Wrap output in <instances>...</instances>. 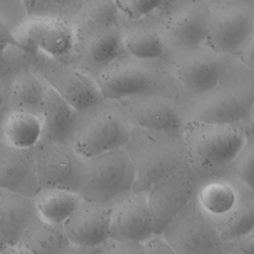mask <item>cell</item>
<instances>
[{
    "label": "cell",
    "mask_w": 254,
    "mask_h": 254,
    "mask_svg": "<svg viewBox=\"0 0 254 254\" xmlns=\"http://www.w3.org/2000/svg\"><path fill=\"white\" fill-rule=\"evenodd\" d=\"M79 114L48 86L40 113L43 126L42 141L69 145Z\"/></svg>",
    "instance_id": "obj_20"
},
{
    "label": "cell",
    "mask_w": 254,
    "mask_h": 254,
    "mask_svg": "<svg viewBox=\"0 0 254 254\" xmlns=\"http://www.w3.org/2000/svg\"><path fill=\"white\" fill-rule=\"evenodd\" d=\"M111 206L83 200L74 213L63 224L71 244L97 248L109 239Z\"/></svg>",
    "instance_id": "obj_17"
},
{
    "label": "cell",
    "mask_w": 254,
    "mask_h": 254,
    "mask_svg": "<svg viewBox=\"0 0 254 254\" xmlns=\"http://www.w3.org/2000/svg\"><path fill=\"white\" fill-rule=\"evenodd\" d=\"M6 245H7V244H6L5 240H4V238H3V237H2V235L0 234V250H1V249H3Z\"/></svg>",
    "instance_id": "obj_42"
},
{
    "label": "cell",
    "mask_w": 254,
    "mask_h": 254,
    "mask_svg": "<svg viewBox=\"0 0 254 254\" xmlns=\"http://www.w3.org/2000/svg\"><path fill=\"white\" fill-rule=\"evenodd\" d=\"M224 77L213 89L195 98L190 108L188 120L234 125L240 124L251 115L254 104L252 79L229 80Z\"/></svg>",
    "instance_id": "obj_5"
},
{
    "label": "cell",
    "mask_w": 254,
    "mask_h": 254,
    "mask_svg": "<svg viewBox=\"0 0 254 254\" xmlns=\"http://www.w3.org/2000/svg\"><path fill=\"white\" fill-rule=\"evenodd\" d=\"M0 254H34L26 247L22 246L21 244H13V245H6L3 249L0 250Z\"/></svg>",
    "instance_id": "obj_38"
},
{
    "label": "cell",
    "mask_w": 254,
    "mask_h": 254,
    "mask_svg": "<svg viewBox=\"0 0 254 254\" xmlns=\"http://www.w3.org/2000/svg\"><path fill=\"white\" fill-rule=\"evenodd\" d=\"M125 149L135 172L134 192L145 193L160 179L189 162L182 133L132 127Z\"/></svg>",
    "instance_id": "obj_2"
},
{
    "label": "cell",
    "mask_w": 254,
    "mask_h": 254,
    "mask_svg": "<svg viewBox=\"0 0 254 254\" xmlns=\"http://www.w3.org/2000/svg\"><path fill=\"white\" fill-rule=\"evenodd\" d=\"M160 236L177 254H225L214 222L194 200L168 223Z\"/></svg>",
    "instance_id": "obj_7"
},
{
    "label": "cell",
    "mask_w": 254,
    "mask_h": 254,
    "mask_svg": "<svg viewBox=\"0 0 254 254\" xmlns=\"http://www.w3.org/2000/svg\"><path fill=\"white\" fill-rule=\"evenodd\" d=\"M220 1H229V0H220Z\"/></svg>",
    "instance_id": "obj_44"
},
{
    "label": "cell",
    "mask_w": 254,
    "mask_h": 254,
    "mask_svg": "<svg viewBox=\"0 0 254 254\" xmlns=\"http://www.w3.org/2000/svg\"><path fill=\"white\" fill-rule=\"evenodd\" d=\"M247 190L251 189L230 176L210 178L200 182L193 200L199 210L215 224L237 207Z\"/></svg>",
    "instance_id": "obj_18"
},
{
    "label": "cell",
    "mask_w": 254,
    "mask_h": 254,
    "mask_svg": "<svg viewBox=\"0 0 254 254\" xmlns=\"http://www.w3.org/2000/svg\"><path fill=\"white\" fill-rule=\"evenodd\" d=\"M136 177L125 148L84 160L79 194L83 200L111 206L133 192Z\"/></svg>",
    "instance_id": "obj_4"
},
{
    "label": "cell",
    "mask_w": 254,
    "mask_h": 254,
    "mask_svg": "<svg viewBox=\"0 0 254 254\" xmlns=\"http://www.w3.org/2000/svg\"><path fill=\"white\" fill-rule=\"evenodd\" d=\"M131 129L120 103L103 100L79 114L69 146L86 160L125 148Z\"/></svg>",
    "instance_id": "obj_3"
},
{
    "label": "cell",
    "mask_w": 254,
    "mask_h": 254,
    "mask_svg": "<svg viewBox=\"0 0 254 254\" xmlns=\"http://www.w3.org/2000/svg\"><path fill=\"white\" fill-rule=\"evenodd\" d=\"M81 55L91 69L100 71L124 54L119 25L80 34Z\"/></svg>",
    "instance_id": "obj_22"
},
{
    "label": "cell",
    "mask_w": 254,
    "mask_h": 254,
    "mask_svg": "<svg viewBox=\"0 0 254 254\" xmlns=\"http://www.w3.org/2000/svg\"><path fill=\"white\" fill-rule=\"evenodd\" d=\"M179 0H166V4H169V5H173L175 4L176 2H178Z\"/></svg>",
    "instance_id": "obj_43"
},
{
    "label": "cell",
    "mask_w": 254,
    "mask_h": 254,
    "mask_svg": "<svg viewBox=\"0 0 254 254\" xmlns=\"http://www.w3.org/2000/svg\"><path fill=\"white\" fill-rule=\"evenodd\" d=\"M38 2H39V0H22L23 6H24V8H25V10H26V12L29 16L32 15V13L35 10Z\"/></svg>",
    "instance_id": "obj_39"
},
{
    "label": "cell",
    "mask_w": 254,
    "mask_h": 254,
    "mask_svg": "<svg viewBox=\"0 0 254 254\" xmlns=\"http://www.w3.org/2000/svg\"><path fill=\"white\" fill-rule=\"evenodd\" d=\"M0 44H4L8 47H13L15 49H18L21 52L29 54L27 50L24 48V46L17 40L15 36V32L12 31L7 20H5V18L2 17L1 15H0Z\"/></svg>",
    "instance_id": "obj_34"
},
{
    "label": "cell",
    "mask_w": 254,
    "mask_h": 254,
    "mask_svg": "<svg viewBox=\"0 0 254 254\" xmlns=\"http://www.w3.org/2000/svg\"><path fill=\"white\" fill-rule=\"evenodd\" d=\"M48 85L30 66L20 68L13 76L9 101L11 109L40 115Z\"/></svg>",
    "instance_id": "obj_25"
},
{
    "label": "cell",
    "mask_w": 254,
    "mask_h": 254,
    "mask_svg": "<svg viewBox=\"0 0 254 254\" xmlns=\"http://www.w3.org/2000/svg\"><path fill=\"white\" fill-rule=\"evenodd\" d=\"M238 58V61L243 64L244 67L249 70H253L254 65V39L250 37L236 52L234 55Z\"/></svg>",
    "instance_id": "obj_35"
},
{
    "label": "cell",
    "mask_w": 254,
    "mask_h": 254,
    "mask_svg": "<svg viewBox=\"0 0 254 254\" xmlns=\"http://www.w3.org/2000/svg\"><path fill=\"white\" fill-rule=\"evenodd\" d=\"M3 102H4V94H3V89H2V86H1V83H0V109L2 107Z\"/></svg>",
    "instance_id": "obj_41"
},
{
    "label": "cell",
    "mask_w": 254,
    "mask_h": 254,
    "mask_svg": "<svg viewBox=\"0 0 254 254\" xmlns=\"http://www.w3.org/2000/svg\"><path fill=\"white\" fill-rule=\"evenodd\" d=\"M36 218L34 197L0 189V234L7 245L17 244Z\"/></svg>",
    "instance_id": "obj_21"
},
{
    "label": "cell",
    "mask_w": 254,
    "mask_h": 254,
    "mask_svg": "<svg viewBox=\"0 0 254 254\" xmlns=\"http://www.w3.org/2000/svg\"><path fill=\"white\" fill-rule=\"evenodd\" d=\"M172 67L180 86L194 98L213 89L228 69L226 58L205 46L177 50Z\"/></svg>",
    "instance_id": "obj_10"
},
{
    "label": "cell",
    "mask_w": 254,
    "mask_h": 254,
    "mask_svg": "<svg viewBox=\"0 0 254 254\" xmlns=\"http://www.w3.org/2000/svg\"><path fill=\"white\" fill-rule=\"evenodd\" d=\"M120 12L114 0H88L80 19V34L90 33L119 25Z\"/></svg>",
    "instance_id": "obj_29"
},
{
    "label": "cell",
    "mask_w": 254,
    "mask_h": 254,
    "mask_svg": "<svg viewBox=\"0 0 254 254\" xmlns=\"http://www.w3.org/2000/svg\"><path fill=\"white\" fill-rule=\"evenodd\" d=\"M15 36L29 54L40 53L61 61L73 52L76 44V36L69 23L53 16H29Z\"/></svg>",
    "instance_id": "obj_13"
},
{
    "label": "cell",
    "mask_w": 254,
    "mask_h": 254,
    "mask_svg": "<svg viewBox=\"0 0 254 254\" xmlns=\"http://www.w3.org/2000/svg\"><path fill=\"white\" fill-rule=\"evenodd\" d=\"M122 44L127 56L148 63L160 60L166 50L161 32L146 24H135L122 30Z\"/></svg>",
    "instance_id": "obj_26"
},
{
    "label": "cell",
    "mask_w": 254,
    "mask_h": 254,
    "mask_svg": "<svg viewBox=\"0 0 254 254\" xmlns=\"http://www.w3.org/2000/svg\"><path fill=\"white\" fill-rule=\"evenodd\" d=\"M2 134L3 141L14 148L33 149L42 140L41 116L28 111L10 109L2 121Z\"/></svg>",
    "instance_id": "obj_24"
},
{
    "label": "cell",
    "mask_w": 254,
    "mask_h": 254,
    "mask_svg": "<svg viewBox=\"0 0 254 254\" xmlns=\"http://www.w3.org/2000/svg\"><path fill=\"white\" fill-rule=\"evenodd\" d=\"M36 175L42 189H64L78 191L83 163L67 144L40 141L34 148Z\"/></svg>",
    "instance_id": "obj_12"
},
{
    "label": "cell",
    "mask_w": 254,
    "mask_h": 254,
    "mask_svg": "<svg viewBox=\"0 0 254 254\" xmlns=\"http://www.w3.org/2000/svg\"><path fill=\"white\" fill-rule=\"evenodd\" d=\"M210 14L211 5L205 0H179L173 4L161 32L165 45L176 51L204 46Z\"/></svg>",
    "instance_id": "obj_14"
},
{
    "label": "cell",
    "mask_w": 254,
    "mask_h": 254,
    "mask_svg": "<svg viewBox=\"0 0 254 254\" xmlns=\"http://www.w3.org/2000/svg\"><path fill=\"white\" fill-rule=\"evenodd\" d=\"M30 67L79 113L103 101L95 79L64 61L36 53L31 60Z\"/></svg>",
    "instance_id": "obj_6"
},
{
    "label": "cell",
    "mask_w": 254,
    "mask_h": 254,
    "mask_svg": "<svg viewBox=\"0 0 254 254\" xmlns=\"http://www.w3.org/2000/svg\"><path fill=\"white\" fill-rule=\"evenodd\" d=\"M120 14L131 20H140L166 4V0H114Z\"/></svg>",
    "instance_id": "obj_31"
},
{
    "label": "cell",
    "mask_w": 254,
    "mask_h": 254,
    "mask_svg": "<svg viewBox=\"0 0 254 254\" xmlns=\"http://www.w3.org/2000/svg\"><path fill=\"white\" fill-rule=\"evenodd\" d=\"M97 254H145L144 243L107 239L96 248Z\"/></svg>",
    "instance_id": "obj_32"
},
{
    "label": "cell",
    "mask_w": 254,
    "mask_h": 254,
    "mask_svg": "<svg viewBox=\"0 0 254 254\" xmlns=\"http://www.w3.org/2000/svg\"><path fill=\"white\" fill-rule=\"evenodd\" d=\"M228 176L241 185L254 190V139L252 134L232 161Z\"/></svg>",
    "instance_id": "obj_30"
},
{
    "label": "cell",
    "mask_w": 254,
    "mask_h": 254,
    "mask_svg": "<svg viewBox=\"0 0 254 254\" xmlns=\"http://www.w3.org/2000/svg\"><path fill=\"white\" fill-rule=\"evenodd\" d=\"M145 254H177L160 235H154L144 243Z\"/></svg>",
    "instance_id": "obj_36"
},
{
    "label": "cell",
    "mask_w": 254,
    "mask_h": 254,
    "mask_svg": "<svg viewBox=\"0 0 254 254\" xmlns=\"http://www.w3.org/2000/svg\"><path fill=\"white\" fill-rule=\"evenodd\" d=\"M155 233L145 193L131 192L111 205L109 238L145 243Z\"/></svg>",
    "instance_id": "obj_16"
},
{
    "label": "cell",
    "mask_w": 254,
    "mask_h": 254,
    "mask_svg": "<svg viewBox=\"0 0 254 254\" xmlns=\"http://www.w3.org/2000/svg\"><path fill=\"white\" fill-rule=\"evenodd\" d=\"M82 201L78 191L64 189H42L34 196L37 217L52 224H64Z\"/></svg>",
    "instance_id": "obj_23"
},
{
    "label": "cell",
    "mask_w": 254,
    "mask_h": 254,
    "mask_svg": "<svg viewBox=\"0 0 254 254\" xmlns=\"http://www.w3.org/2000/svg\"><path fill=\"white\" fill-rule=\"evenodd\" d=\"M131 127L159 133H182L185 120L168 98L155 92L119 102Z\"/></svg>",
    "instance_id": "obj_15"
},
{
    "label": "cell",
    "mask_w": 254,
    "mask_h": 254,
    "mask_svg": "<svg viewBox=\"0 0 254 254\" xmlns=\"http://www.w3.org/2000/svg\"><path fill=\"white\" fill-rule=\"evenodd\" d=\"M254 34V8L245 0L220 1L211 6L204 46L222 56H234Z\"/></svg>",
    "instance_id": "obj_8"
},
{
    "label": "cell",
    "mask_w": 254,
    "mask_h": 254,
    "mask_svg": "<svg viewBox=\"0 0 254 254\" xmlns=\"http://www.w3.org/2000/svg\"><path fill=\"white\" fill-rule=\"evenodd\" d=\"M200 182L188 162L149 188L145 194L156 235H160L168 223L194 199Z\"/></svg>",
    "instance_id": "obj_9"
},
{
    "label": "cell",
    "mask_w": 254,
    "mask_h": 254,
    "mask_svg": "<svg viewBox=\"0 0 254 254\" xmlns=\"http://www.w3.org/2000/svg\"><path fill=\"white\" fill-rule=\"evenodd\" d=\"M215 226L223 242L254 232V190H247L237 207Z\"/></svg>",
    "instance_id": "obj_28"
},
{
    "label": "cell",
    "mask_w": 254,
    "mask_h": 254,
    "mask_svg": "<svg viewBox=\"0 0 254 254\" xmlns=\"http://www.w3.org/2000/svg\"><path fill=\"white\" fill-rule=\"evenodd\" d=\"M18 244L34 254H60L69 241L63 224H52L38 217L26 228Z\"/></svg>",
    "instance_id": "obj_27"
},
{
    "label": "cell",
    "mask_w": 254,
    "mask_h": 254,
    "mask_svg": "<svg viewBox=\"0 0 254 254\" xmlns=\"http://www.w3.org/2000/svg\"><path fill=\"white\" fill-rule=\"evenodd\" d=\"M7 48H9V47L6 46V45H4V44H0V59L2 58L4 52L7 50Z\"/></svg>",
    "instance_id": "obj_40"
},
{
    "label": "cell",
    "mask_w": 254,
    "mask_h": 254,
    "mask_svg": "<svg viewBox=\"0 0 254 254\" xmlns=\"http://www.w3.org/2000/svg\"><path fill=\"white\" fill-rule=\"evenodd\" d=\"M60 254H97L96 248H87L69 243Z\"/></svg>",
    "instance_id": "obj_37"
},
{
    "label": "cell",
    "mask_w": 254,
    "mask_h": 254,
    "mask_svg": "<svg viewBox=\"0 0 254 254\" xmlns=\"http://www.w3.org/2000/svg\"><path fill=\"white\" fill-rule=\"evenodd\" d=\"M158 73L148 62L121 56L97 72L95 81L103 100L120 102L153 92Z\"/></svg>",
    "instance_id": "obj_11"
},
{
    "label": "cell",
    "mask_w": 254,
    "mask_h": 254,
    "mask_svg": "<svg viewBox=\"0 0 254 254\" xmlns=\"http://www.w3.org/2000/svg\"><path fill=\"white\" fill-rule=\"evenodd\" d=\"M0 189L32 197L41 190L33 149H17L0 139Z\"/></svg>",
    "instance_id": "obj_19"
},
{
    "label": "cell",
    "mask_w": 254,
    "mask_h": 254,
    "mask_svg": "<svg viewBox=\"0 0 254 254\" xmlns=\"http://www.w3.org/2000/svg\"><path fill=\"white\" fill-rule=\"evenodd\" d=\"M252 134L247 128L187 120L182 135L188 161L200 181L228 176L229 167Z\"/></svg>",
    "instance_id": "obj_1"
},
{
    "label": "cell",
    "mask_w": 254,
    "mask_h": 254,
    "mask_svg": "<svg viewBox=\"0 0 254 254\" xmlns=\"http://www.w3.org/2000/svg\"><path fill=\"white\" fill-rule=\"evenodd\" d=\"M225 254H254V232L223 242Z\"/></svg>",
    "instance_id": "obj_33"
}]
</instances>
